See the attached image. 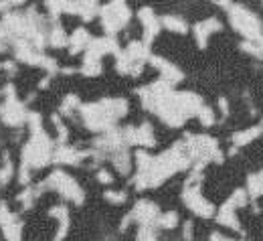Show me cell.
Instances as JSON below:
<instances>
[{
    "label": "cell",
    "instance_id": "1",
    "mask_svg": "<svg viewBox=\"0 0 263 241\" xmlns=\"http://www.w3.org/2000/svg\"><path fill=\"white\" fill-rule=\"evenodd\" d=\"M128 112L126 100H101L99 103H89L81 107V116L91 130H111L114 122Z\"/></svg>",
    "mask_w": 263,
    "mask_h": 241
},
{
    "label": "cell",
    "instance_id": "2",
    "mask_svg": "<svg viewBox=\"0 0 263 241\" xmlns=\"http://www.w3.org/2000/svg\"><path fill=\"white\" fill-rule=\"evenodd\" d=\"M229 21H231V25H233V29H235L237 33L243 34L245 39L255 41V43L263 39L261 21H259L251 10H247L245 6H239V4L229 6Z\"/></svg>",
    "mask_w": 263,
    "mask_h": 241
},
{
    "label": "cell",
    "instance_id": "3",
    "mask_svg": "<svg viewBox=\"0 0 263 241\" xmlns=\"http://www.w3.org/2000/svg\"><path fill=\"white\" fill-rule=\"evenodd\" d=\"M43 187H51V189H55L57 193H61L65 199L69 201H73V203H83V191H81V187L63 171H55L45 182H43Z\"/></svg>",
    "mask_w": 263,
    "mask_h": 241
},
{
    "label": "cell",
    "instance_id": "4",
    "mask_svg": "<svg viewBox=\"0 0 263 241\" xmlns=\"http://www.w3.org/2000/svg\"><path fill=\"white\" fill-rule=\"evenodd\" d=\"M132 12L130 8L124 4V2H111L107 4L103 10H101V23H103V29L109 34L118 33L122 27L128 25Z\"/></svg>",
    "mask_w": 263,
    "mask_h": 241
},
{
    "label": "cell",
    "instance_id": "5",
    "mask_svg": "<svg viewBox=\"0 0 263 241\" xmlns=\"http://www.w3.org/2000/svg\"><path fill=\"white\" fill-rule=\"evenodd\" d=\"M182 199H184L186 207H189L193 213H197L198 217H213V215H215V207L211 205L206 199H202L198 187H189V189L182 193Z\"/></svg>",
    "mask_w": 263,
    "mask_h": 241
},
{
    "label": "cell",
    "instance_id": "6",
    "mask_svg": "<svg viewBox=\"0 0 263 241\" xmlns=\"http://www.w3.org/2000/svg\"><path fill=\"white\" fill-rule=\"evenodd\" d=\"M132 219H136L142 227H152L156 223V219L160 217V211L158 207L150 201H140L138 205L134 207V211L130 213Z\"/></svg>",
    "mask_w": 263,
    "mask_h": 241
},
{
    "label": "cell",
    "instance_id": "7",
    "mask_svg": "<svg viewBox=\"0 0 263 241\" xmlns=\"http://www.w3.org/2000/svg\"><path fill=\"white\" fill-rule=\"evenodd\" d=\"M138 16H140V21L144 25V39H146V45H148L160 31V21L156 18V14L150 8H142L138 12Z\"/></svg>",
    "mask_w": 263,
    "mask_h": 241
},
{
    "label": "cell",
    "instance_id": "8",
    "mask_svg": "<svg viewBox=\"0 0 263 241\" xmlns=\"http://www.w3.org/2000/svg\"><path fill=\"white\" fill-rule=\"evenodd\" d=\"M219 29H221V23L217 18H206V21L198 23L197 27H195V36H197L198 47H204L206 41H209V36L213 33H217Z\"/></svg>",
    "mask_w": 263,
    "mask_h": 241
},
{
    "label": "cell",
    "instance_id": "9",
    "mask_svg": "<svg viewBox=\"0 0 263 241\" xmlns=\"http://www.w3.org/2000/svg\"><path fill=\"white\" fill-rule=\"evenodd\" d=\"M150 61L160 69V73H162L164 81H168V83H172V81H180V79H182V71L176 67V65L168 63V61L162 59V57H150Z\"/></svg>",
    "mask_w": 263,
    "mask_h": 241
},
{
    "label": "cell",
    "instance_id": "10",
    "mask_svg": "<svg viewBox=\"0 0 263 241\" xmlns=\"http://www.w3.org/2000/svg\"><path fill=\"white\" fill-rule=\"evenodd\" d=\"M83 156H85V152H77L75 148L61 146V148H59V150L53 154V160H57V162H63V164H79Z\"/></svg>",
    "mask_w": 263,
    "mask_h": 241
},
{
    "label": "cell",
    "instance_id": "11",
    "mask_svg": "<svg viewBox=\"0 0 263 241\" xmlns=\"http://www.w3.org/2000/svg\"><path fill=\"white\" fill-rule=\"evenodd\" d=\"M89 43H91V39H89L87 31H85V29H77L75 33L71 34V39H69L71 53H79V51L87 49V47H89Z\"/></svg>",
    "mask_w": 263,
    "mask_h": 241
},
{
    "label": "cell",
    "instance_id": "12",
    "mask_svg": "<svg viewBox=\"0 0 263 241\" xmlns=\"http://www.w3.org/2000/svg\"><path fill=\"white\" fill-rule=\"evenodd\" d=\"M219 223L221 225H227V227H233V229H239V223H237V217H235V207L231 205V201H227L225 205L221 207Z\"/></svg>",
    "mask_w": 263,
    "mask_h": 241
},
{
    "label": "cell",
    "instance_id": "13",
    "mask_svg": "<svg viewBox=\"0 0 263 241\" xmlns=\"http://www.w3.org/2000/svg\"><path fill=\"white\" fill-rule=\"evenodd\" d=\"M136 144H142V146H154L156 144L150 124H142L140 128H136Z\"/></svg>",
    "mask_w": 263,
    "mask_h": 241
},
{
    "label": "cell",
    "instance_id": "14",
    "mask_svg": "<svg viewBox=\"0 0 263 241\" xmlns=\"http://www.w3.org/2000/svg\"><path fill=\"white\" fill-rule=\"evenodd\" d=\"M114 166L118 169V171L122 172V174H128L130 172V154H128V150L126 148H122V150H118V152H114Z\"/></svg>",
    "mask_w": 263,
    "mask_h": 241
},
{
    "label": "cell",
    "instance_id": "15",
    "mask_svg": "<svg viewBox=\"0 0 263 241\" xmlns=\"http://www.w3.org/2000/svg\"><path fill=\"white\" fill-rule=\"evenodd\" d=\"M259 132H261V128H257V126L247 128V130H243V132H237V134L233 136V144H235V146H245V144L253 142L255 138L259 136Z\"/></svg>",
    "mask_w": 263,
    "mask_h": 241
},
{
    "label": "cell",
    "instance_id": "16",
    "mask_svg": "<svg viewBox=\"0 0 263 241\" xmlns=\"http://www.w3.org/2000/svg\"><path fill=\"white\" fill-rule=\"evenodd\" d=\"M162 25L168 31H172V33H186L189 31L186 23L182 18H178V16H172V14H166L164 18H162Z\"/></svg>",
    "mask_w": 263,
    "mask_h": 241
},
{
    "label": "cell",
    "instance_id": "17",
    "mask_svg": "<svg viewBox=\"0 0 263 241\" xmlns=\"http://www.w3.org/2000/svg\"><path fill=\"white\" fill-rule=\"evenodd\" d=\"M247 191H249V197H253V199H257V197L263 195V178L259 176V172L249 176V180H247Z\"/></svg>",
    "mask_w": 263,
    "mask_h": 241
},
{
    "label": "cell",
    "instance_id": "18",
    "mask_svg": "<svg viewBox=\"0 0 263 241\" xmlns=\"http://www.w3.org/2000/svg\"><path fill=\"white\" fill-rule=\"evenodd\" d=\"M176 223H178V215H176L174 211H170V213H164V215H160V217L156 219V223H154V225H158V227H164V229H172Z\"/></svg>",
    "mask_w": 263,
    "mask_h": 241
},
{
    "label": "cell",
    "instance_id": "19",
    "mask_svg": "<svg viewBox=\"0 0 263 241\" xmlns=\"http://www.w3.org/2000/svg\"><path fill=\"white\" fill-rule=\"evenodd\" d=\"M67 43H69V39L63 33V29L61 27H53V31H51V45L53 47H65Z\"/></svg>",
    "mask_w": 263,
    "mask_h": 241
},
{
    "label": "cell",
    "instance_id": "20",
    "mask_svg": "<svg viewBox=\"0 0 263 241\" xmlns=\"http://www.w3.org/2000/svg\"><path fill=\"white\" fill-rule=\"evenodd\" d=\"M197 118L200 120V124H202V126H206V128L215 124V114H213V109H211V107H204V105H202V109L198 112Z\"/></svg>",
    "mask_w": 263,
    "mask_h": 241
},
{
    "label": "cell",
    "instance_id": "21",
    "mask_svg": "<svg viewBox=\"0 0 263 241\" xmlns=\"http://www.w3.org/2000/svg\"><path fill=\"white\" fill-rule=\"evenodd\" d=\"M138 241H156V233L152 227H140L138 231Z\"/></svg>",
    "mask_w": 263,
    "mask_h": 241
},
{
    "label": "cell",
    "instance_id": "22",
    "mask_svg": "<svg viewBox=\"0 0 263 241\" xmlns=\"http://www.w3.org/2000/svg\"><path fill=\"white\" fill-rule=\"evenodd\" d=\"M77 103H79V100L75 96H67L63 105H61V114H69L73 107H77Z\"/></svg>",
    "mask_w": 263,
    "mask_h": 241
},
{
    "label": "cell",
    "instance_id": "23",
    "mask_svg": "<svg viewBox=\"0 0 263 241\" xmlns=\"http://www.w3.org/2000/svg\"><path fill=\"white\" fill-rule=\"evenodd\" d=\"M105 199L111 203H124L126 201V193H116V191H105Z\"/></svg>",
    "mask_w": 263,
    "mask_h": 241
},
{
    "label": "cell",
    "instance_id": "24",
    "mask_svg": "<svg viewBox=\"0 0 263 241\" xmlns=\"http://www.w3.org/2000/svg\"><path fill=\"white\" fill-rule=\"evenodd\" d=\"M98 178L101 180V182H111V180H114V178H111V174H109L107 171H99Z\"/></svg>",
    "mask_w": 263,
    "mask_h": 241
},
{
    "label": "cell",
    "instance_id": "25",
    "mask_svg": "<svg viewBox=\"0 0 263 241\" xmlns=\"http://www.w3.org/2000/svg\"><path fill=\"white\" fill-rule=\"evenodd\" d=\"M184 241H193V225L191 223L184 225Z\"/></svg>",
    "mask_w": 263,
    "mask_h": 241
},
{
    "label": "cell",
    "instance_id": "26",
    "mask_svg": "<svg viewBox=\"0 0 263 241\" xmlns=\"http://www.w3.org/2000/svg\"><path fill=\"white\" fill-rule=\"evenodd\" d=\"M219 105H221L223 116H227V114H229V103H227V100H225V98H221V100H219Z\"/></svg>",
    "mask_w": 263,
    "mask_h": 241
},
{
    "label": "cell",
    "instance_id": "27",
    "mask_svg": "<svg viewBox=\"0 0 263 241\" xmlns=\"http://www.w3.org/2000/svg\"><path fill=\"white\" fill-rule=\"evenodd\" d=\"M211 241H233V239L223 237V235H219V233H213V235H211Z\"/></svg>",
    "mask_w": 263,
    "mask_h": 241
},
{
    "label": "cell",
    "instance_id": "28",
    "mask_svg": "<svg viewBox=\"0 0 263 241\" xmlns=\"http://www.w3.org/2000/svg\"><path fill=\"white\" fill-rule=\"evenodd\" d=\"M4 36H6V33H4L2 29H0V51L4 49V47H2V45H4Z\"/></svg>",
    "mask_w": 263,
    "mask_h": 241
},
{
    "label": "cell",
    "instance_id": "29",
    "mask_svg": "<svg viewBox=\"0 0 263 241\" xmlns=\"http://www.w3.org/2000/svg\"><path fill=\"white\" fill-rule=\"evenodd\" d=\"M261 130H263V120H261Z\"/></svg>",
    "mask_w": 263,
    "mask_h": 241
}]
</instances>
